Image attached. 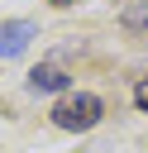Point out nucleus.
Segmentation results:
<instances>
[{
  "mask_svg": "<svg viewBox=\"0 0 148 153\" xmlns=\"http://www.w3.org/2000/svg\"><path fill=\"white\" fill-rule=\"evenodd\" d=\"M105 115V105H100V96H91V91H76V96H67V100H57L53 105V124L57 129H91L95 120Z\"/></svg>",
  "mask_w": 148,
  "mask_h": 153,
  "instance_id": "f257e3e1",
  "label": "nucleus"
},
{
  "mask_svg": "<svg viewBox=\"0 0 148 153\" xmlns=\"http://www.w3.org/2000/svg\"><path fill=\"white\" fill-rule=\"evenodd\" d=\"M33 24L29 19H10V24H0V57H19L29 43H33Z\"/></svg>",
  "mask_w": 148,
  "mask_h": 153,
  "instance_id": "f03ea898",
  "label": "nucleus"
},
{
  "mask_svg": "<svg viewBox=\"0 0 148 153\" xmlns=\"http://www.w3.org/2000/svg\"><path fill=\"white\" fill-rule=\"evenodd\" d=\"M29 86H33V91H67V72L53 67V62H43V67L29 72Z\"/></svg>",
  "mask_w": 148,
  "mask_h": 153,
  "instance_id": "7ed1b4c3",
  "label": "nucleus"
},
{
  "mask_svg": "<svg viewBox=\"0 0 148 153\" xmlns=\"http://www.w3.org/2000/svg\"><path fill=\"white\" fill-rule=\"evenodd\" d=\"M129 29H148V0H134V5H124V14H119Z\"/></svg>",
  "mask_w": 148,
  "mask_h": 153,
  "instance_id": "20e7f679",
  "label": "nucleus"
},
{
  "mask_svg": "<svg viewBox=\"0 0 148 153\" xmlns=\"http://www.w3.org/2000/svg\"><path fill=\"white\" fill-rule=\"evenodd\" d=\"M134 105H138V110H148V76L134 86Z\"/></svg>",
  "mask_w": 148,
  "mask_h": 153,
  "instance_id": "39448f33",
  "label": "nucleus"
},
{
  "mask_svg": "<svg viewBox=\"0 0 148 153\" xmlns=\"http://www.w3.org/2000/svg\"><path fill=\"white\" fill-rule=\"evenodd\" d=\"M53 5H72V0H53Z\"/></svg>",
  "mask_w": 148,
  "mask_h": 153,
  "instance_id": "423d86ee",
  "label": "nucleus"
}]
</instances>
